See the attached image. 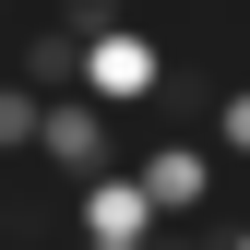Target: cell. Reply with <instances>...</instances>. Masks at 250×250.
<instances>
[{
	"instance_id": "6da1fadb",
	"label": "cell",
	"mask_w": 250,
	"mask_h": 250,
	"mask_svg": "<svg viewBox=\"0 0 250 250\" xmlns=\"http://www.w3.org/2000/svg\"><path fill=\"white\" fill-rule=\"evenodd\" d=\"M83 107H107V119L167 107V48L131 36V24H96V36H83Z\"/></svg>"
},
{
	"instance_id": "8992f818",
	"label": "cell",
	"mask_w": 250,
	"mask_h": 250,
	"mask_svg": "<svg viewBox=\"0 0 250 250\" xmlns=\"http://www.w3.org/2000/svg\"><path fill=\"white\" fill-rule=\"evenodd\" d=\"M36 131H48V96L0 72V155H36Z\"/></svg>"
},
{
	"instance_id": "5b68a950",
	"label": "cell",
	"mask_w": 250,
	"mask_h": 250,
	"mask_svg": "<svg viewBox=\"0 0 250 250\" xmlns=\"http://www.w3.org/2000/svg\"><path fill=\"white\" fill-rule=\"evenodd\" d=\"M83 36H96V24H36V36H24V60H12V83H36L48 107L83 96Z\"/></svg>"
},
{
	"instance_id": "52a82bcc",
	"label": "cell",
	"mask_w": 250,
	"mask_h": 250,
	"mask_svg": "<svg viewBox=\"0 0 250 250\" xmlns=\"http://www.w3.org/2000/svg\"><path fill=\"white\" fill-rule=\"evenodd\" d=\"M214 143L250 155V83H227V96H214Z\"/></svg>"
},
{
	"instance_id": "9c48e42d",
	"label": "cell",
	"mask_w": 250,
	"mask_h": 250,
	"mask_svg": "<svg viewBox=\"0 0 250 250\" xmlns=\"http://www.w3.org/2000/svg\"><path fill=\"white\" fill-rule=\"evenodd\" d=\"M143 250H155V238H143Z\"/></svg>"
},
{
	"instance_id": "3957f363",
	"label": "cell",
	"mask_w": 250,
	"mask_h": 250,
	"mask_svg": "<svg viewBox=\"0 0 250 250\" xmlns=\"http://www.w3.org/2000/svg\"><path fill=\"white\" fill-rule=\"evenodd\" d=\"M107 131H119L107 107L60 96V107H48V131H36V155H48V179H72V191H83V179H107V167H119V155H107Z\"/></svg>"
},
{
	"instance_id": "7a4b0ae2",
	"label": "cell",
	"mask_w": 250,
	"mask_h": 250,
	"mask_svg": "<svg viewBox=\"0 0 250 250\" xmlns=\"http://www.w3.org/2000/svg\"><path fill=\"white\" fill-rule=\"evenodd\" d=\"M72 227H83V250H143V238H167V214H155L143 167H107L72 191Z\"/></svg>"
},
{
	"instance_id": "277c9868",
	"label": "cell",
	"mask_w": 250,
	"mask_h": 250,
	"mask_svg": "<svg viewBox=\"0 0 250 250\" xmlns=\"http://www.w3.org/2000/svg\"><path fill=\"white\" fill-rule=\"evenodd\" d=\"M143 191H155L167 227H191V214L214 203V155H203V143H155V155H143Z\"/></svg>"
},
{
	"instance_id": "ba28073f",
	"label": "cell",
	"mask_w": 250,
	"mask_h": 250,
	"mask_svg": "<svg viewBox=\"0 0 250 250\" xmlns=\"http://www.w3.org/2000/svg\"><path fill=\"white\" fill-rule=\"evenodd\" d=\"M227 250H250V227H227Z\"/></svg>"
}]
</instances>
